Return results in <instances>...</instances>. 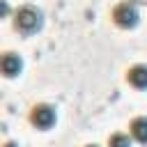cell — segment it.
Wrapping results in <instances>:
<instances>
[{
    "mask_svg": "<svg viewBox=\"0 0 147 147\" xmlns=\"http://www.w3.org/2000/svg\"><path fill=\"white\" fill-rule=\"evenodd\" d=\"M16 28L23 34H32L41 28V11L34 7H21L16 14Z\"/></svg>",
    "mask_w": 147,
    "mask_h": 147,
    "instance_id": "cell-1",
    "label": "cell"
},
{
    "mask_svg": "<svg viewBox=\"0 0 147 147\" xmlns=\"http://www.w3.org/2000/svg\"><path fill=\"white\" fill-rule=\"evenodd\" d=\"M113 18H115L117 25H122V28H133V25L138 23V9H136L133 2H122V5L115 7Z\"/></svg>",
    "mask_w": 147,
    "mask_h": 147,
    "instance_id": "cell-2",
    "label": "cell"
},
{
    "mask_svg": "<svg viewBox=\"0 0 147 147\" xmlns=\"http://www.w3.org/2000/svg\"><path fill=\"white\" fill-rule=\"evenodd\" d=\"M30 119H32V124H34V126H39V129H51V126H53V122H55V110H53L51 106H46V103L34 106V108H32Z\"/></svg>",
    "mask_w": 147,
    "mask_h": 147,
    "instance_id": "cell-3",
    "label": "cell"
},
{
    "mask_svg": "<svg viewBox=\"0 0 147 147\" xmlns=\"http://www.w3.org/2000/svg\"><path fill=\"white\" fill-rule=\"evenodd\" d=\"M21 67H23V62H21V57L14 55V53H5V55L0 57V71H2L5 76H16V74L21 71Z\"/></svg>",
    "mask_w": 147,
    "mask_h": 147,
    "instance_id": "cell-4",
    "label": "cell"
},
{
    "mask_svg": "<svg viewBox=\"0 0 147 147\" xmlns=\"http://www.w3.org/2000/svg\"><path fill=\"white\" fill-rule=\"evenodd\" d=\"M129 83L138 90H145L147 87V67L145 64H136L129 69Z\"/></svg>",
    "mask_w": 147,
    "mask_h": 147,
    "instance_id": "cell-5",
    "label": "cell"
},
{
    "mask_svg": "<svg viewBox=\"0 0 147 147\" xmlns=\"http://www.w3.org/2000/svg\"><path fill=\"white\" fill-rule=\"evenodd\" d=\"M131 133L136 140L140 142H147V117H138L131 122Z\"/></svg>",
    "mask_w": 147,
    "mask_h": 147,
    "instance_id": "cell-6",
    "label": "cell"
},
{
    "mask_svg": "<svg viewBox=\"0 0 147 147\" xmlns=\"http://www.w3.org/2000/svg\"><path fill=\"white\" fill-rule=\"evenodd\" d=\"M110 147H131V138L124 133H115L110 138Z\"/></svg>",
    "mask_w": 147,
    "mask_h": 147,
    "instance_id": "cell-7",
    "label": "cell"
},
{
    "mask_svg": "<svg viewBox=\"0 0 147 147\" xmlns=\"http://www.w3.org/2000/svg\"><path fill=\"white\" fill-rule=\"evenodd\" d=\"M9 11V7H7V2H0V16H5Z\"/></svg>",
    "mask_w": 147,
    "mask_h": 147,
    "instance_id": "cell-8",
    "label": "cell"
},
{
    "mask_svg": "<svg viewBox=\"0 0 147 147\" xmlns=\"http://www.w3.org/2000/svg\"><path fill=\"white\" fill-rule=\"evenodd\" d=\"M87 147H96V145H87Z\"/></svg>",
    "mask_w": 147,
    "mask_h": 147,
    "instance_id": "cell-9",
    "label": "cell"
}]
</instances>
